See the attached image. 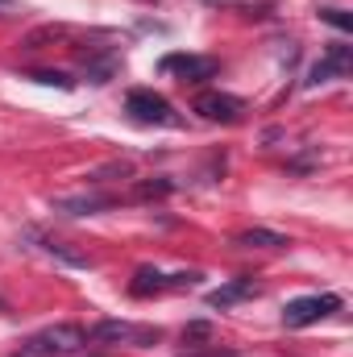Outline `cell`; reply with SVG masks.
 I'll list each match as a JSON object with an SVG mask.
<instances>
[{
  "instance_id": "cell-1",
  "label": "cell",
  "mask_w": 353,
  "mask_h": 357,
  "mask_svg": "<svg viewBox=\"0 0 353 357\" xmlns=\"http://www.w3.org/2000/svg\"><path fill=\"white\" fill-rule=\"evenodd\" d=\"M88 349V328L80 324H50L33 333L13 357H80Z\"/></svg>"
},
{
  "instance_id": "cell-2",
  "label": "cell",
  "mask_w": 353,
  "mask_h": 357,
  "mask_svg": "<svg viewBox=\"0 0 353 357\" xmlns=\"http://www.w3.org/2000/svg\"><path fill=\"white\" fill-rule=\"evenodd\" d=\"M125 112L137 121V125H167V129H179L183 116L171 108L167 96H158L154 88H133L125 96Z\"/></svg>"
},
{
  "instance_id": "cell-3",
  "label": "cell",
  "mask_w": 353,
  "mask_h": 357,
  "mask_svg": "<svg viewBox=\"0 0 353 357\" xmlns=\"http://www.w3.org/2000/svg\"><path fill=\"white\" fill-rule=\"evenodd\" d=\"M200 270H179V274H163L158 266H142L133 274V282H129V295H137V299H150V295H167V291H191V287H200Z\"/></svg>"
},
{
  "instance_id": "cell-4",
  "label": "cell",
  "mask_w": 353,
  "mask_h": 357,
  "mask_svg": "<svg viewBox=\"0 0 353 357\" xmlns=\"http://www.w3.org/2000/svg\"><path fill=\"white\" fill-rule=\"evenodd\" d=\"M341 307H345V299L333 295V291H324V295H299V299H291L283 307V328H308V324H316V320H324V316H333Z\"/></svg>"
},
{
  "instance_id": "cell-5",
  "label": "cell",
  "mask_w": 353,
  "mask_h": 357,
  "mask_svg": "<svg viewBox=\"0 0 353 357\" xmlns=\"http://www.w3.org/2000/svg\"><path fill=\"white\" fill-rule=\"evenodd\" d=\"M163 333L146 328V324H129V320H100L88 328V345H154Z\"/></svg>"
},
{
  "instance_id": "cell-6",
  "label": "cell",
  "mask_w": 353,
  "mask_h": 357,
  "mask_svg": "<svg viewBox=\"0 0 353 357\" xmlns=\"http://www.w3.org/2000/svg\"><path fill=\"white\" fill-rule=\"evenodd\" d=\"M191 112H200L204 121H220V125H237L246 116V100L229 96V91H200Z\"/></svg>"
},
{
  "instance_id": "cell-7",
  "label": "cell",
  "mask_w": 353,
  "mask_h": 357,
  "mask_svg": "<svg viewBox=\"0 0 353 357\" xmlns=\"http://www.w3.org/2000/svg\"><path fill=\"white\" fill-rule=\"evenodd\" d=\"M158 71H163V75H175L183 84H204V79H212V75L220 71V63H216L212 54H167V59L158 63Z\"/></svg>"
},
{
  "instance_id": "cell-8",
  "label": "cell",
  "mask_w": 353,
  "mask_h": 357,
  "mask_svg": "<svg viewBox=\"0 0 353 357\" xmlns=\"http://www.w3.org/2000/svg\"><path fill=\"white\" fill-rule=\"evenodd\" d=\"M353 71V46L345 42H333L324 54H320V63L308 71V79H303V88H320V84H333V79H345Z\"/></svg>"
},
{
  "instance_id": "cell-9",
  "label": "cell",
  "mask_w": 353,
  "mask_h": 357,
  "mask_svg": "<svg viewBox=\"0 0 353 357\" xmlns=\"http://www.w3.org/2000/svg\"><path fill=\"white\" fill-rule=\"evenodd\" d=\"M250 295H258V282H254V274H237V278H229L225 287L208 291V295H204V303L225 312V307H233V303H241V299H250Z\"/></svg>"
},
{
  "instance_id": "cell-10",
  "label": "cell",
  "mask_w": 353,
  "mask_h": 357,
  "mask_svg": "<svg viewBox=\"0 0 353 357\" xmlns=\"http://www.w3.org/2000/svg\"><path fill=\"white\" fill-rule=\"evenodd\" d=\"M117 199L112 195H104V191H84V195H63V199H54V212H63V216H96V212H108Z\"/></svg>"
},
{
  "instance_id": "cell-11",
  "label": "cell",
  "mask_w": 353,
  "mask_h": 357,
  "mask_svg": "<svg viewBox=\"0 0 353 357\" xmlns=\"http://www.w3.org/2000/svg\"><path fill=\"white\" fill-rule=\"evenodd\" d=\"M233 245H241V250H287L291 241L274 229H246V233H237Z\"/></svg>"
},
{
  "instance_id": "cell-12",
  "label": "cell",
  "mask_w": 353,
  "mask_h": 357,
  "mask_svg": "<svg viewBox=\"0 0 353 357\" xmlns=\"http://www.w3.org/2000/svg\"><path fill=\"white\" fill-rule=\"evenodd\" d=\"M171 191H175V178L154 175V178H137V183H133V191H129V199L146 204V199H167Z\"/></svg>"
},
{
  "instance_id": "cell-13",
  "label": "cell",
  "mask_w": 353,
  "mask_h": 357,
  "mask_svg": "<svg viewBox=\"0 0 353 357\" xmlns=\"http://www.w3.org/2000/svg\"><path fill=\"white\" fill-rule=\"evenodd\" d=\"M216 341V328L208 324V320H191L187 328H183V354H200V349H208Z\"/></svg>"
},
{
  "instance_id": "cell-14",
  "label": "cell",
  "mask_w": 353,
  "mask_h": 357,
  "mask_svg": "<svg viewBox=\"0 0 353 357\" xmlns=\"http://www.w3.org/2000/svg\"><path fill=\"white\" fill-rule=\"evenodd\" d=\"M33 241H42V250H46L50 258H59L63 266H75V270H88V266H91V258H84V254H71V250H67L63 241H50V237H38V233H33Z\"/></svg>"
},
{
  "instance_id": "cell-15",
  "label": "cell",
  "mask_w": 353,
  "mask_h": 357,
  "mask_svg": "<svg viewBox=\"0 0 353 357\" xmlns=\"http://www.w3.org/2000/svg\"><path fill=\"white\" fill-rule=\"evenodd\" d=\"M29 79H33V84H46V88H63V91L75 88V79H71L67 71H29Z\"/></svg>"
},
{
  "instance_id": "cell-16",
  "label": "cell",
  "mask_w": 353,
  "mask_h": 357,
  "mask_svg": "<svg viewBox=\"0 0 353 357\" xmlns=\"http://www.w3.org/2000/svg\"><path fill=\"white\" fill-rule=\"evenodd\" d=\"M320 21H329V25H337L341 33H353V17L345 8H320Z\"/></svg>"
},
{
  "instance_id": "cell-17",
  "label": "cell",
  "mask_w": 353,
  "mask_h": 357,
  "mask_svg": "<svg viewBox=\"0 0 353 357\" xmlns=\"http://www.w3.org/2000/svg\"><path fill=\"white\" fill-rule=\"evenodd\" d=\"M17 13H21L17 0H0V17H17Z\"/></svg>"
}]
</instances>
